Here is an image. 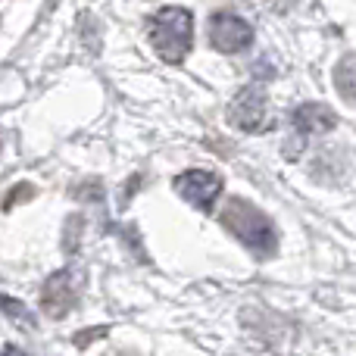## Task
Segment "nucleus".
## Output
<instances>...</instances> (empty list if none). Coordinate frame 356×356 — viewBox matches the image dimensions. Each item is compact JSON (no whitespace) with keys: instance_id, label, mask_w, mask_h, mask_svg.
<instances>
[{"instance_id":"nucleus-12","label":"nucleus","mask_w":356,"mask_h":356,"mask_svg":"<svg viewBox=\"0 0 356 356\" xmlns=\"http://www.w3.org/2000/svg\"><path fill=\"white\" fill-rule=\"evenodd\" d=\"M106 332H110V328H91V332H79V334H75V344H79V347H88L94 338H104Z\"/></svg>"},{"instance_id":"nucleus-6","label":"nucleus","mask_w":356,"mask_h":356,"mask_svg":"<svg viewBox=\"0 0 356 356\" xmlns=\"http://www.w3.org/2000/svg\"><path fill=\"white\" fill-rule=\"evenodd\" d=\"M75 303H79V284H75L72 272H69V269L54 272V275L44 282V288H41V309H44V316L63 319V316H66Z\"/></svg>"},{"instance_id":"nucleus-7","label":"nucleus","mask_w":356,"mask_h":356,"mask_svg":"<svg viewBox=\"0 0 356 356\" xmlns=\"http://www.w3.org/2000/svg\"><path fill=\"white\" fill-rule=\"evenodd\" d=\"M294 129L300 138H313V135H328L332 129H338V116L332 106L325 104H303L294 110Z\"/></svg>"},{"instance_id":"nucleus-8","label":"nucleus","mask_w":356,"mask_h":356,"mask_svg":"<svg viewBox=\"0 0 356 356\" xmlns=\"http://www.w3.org/2000/svg\"><path fill=\"white\" fill-rule=\"evenodd\" d=\"M0 309H3L6 316H10L16 325H22V328H35V316H31V309L25 307L22 300H13V297H6V294H0Z\"/></svg>"},{"instance_id":"nucleus-1","label":"nucleus","mask_w":356,"mask_h":356,"mask_svg":"<svg viewBox=\"0 0 356 356\" xmlns=\"http://www.w3.org/2000/svg\"><path fill=\"white\" fill-rule=\"evenodd\" d=\"M222 225L257 257H272L278 250V232L272 225V219L259 207H253L250 200L232 197L222 209Z\"/></svg>"},{"instance_id":"nucleus-2","label":"nucleus","mask_w":356,"mask_h":356,"mask_svg":"<svg viewBox=\"0 0 356 356\" xmlns=\"http://www.w3.org/2000/svg\"><path fill=\"white\" fill-rule=\"evenodd\" d=\"M147 38L166 63H181L194 41V16L184 6H163L147 19Z\"/></svg>"},{"instance_id":"nucleus-9","label":"nucleus","mask_w":356,"mask_h":356,"mask_svg":"<svg viewBox=\"0 0 356 356\" xmlns=\"http://www.w3.org/2000/svg\"><path fill=\"white\" fill-rule=\"evenodd\" d=\"M334 85L341 88L344 100H353V56L350 54H347L344 60H341V66L334 69Z\"/></svg>"},{"instance_id":"nucleus-5","label":"nucleus","mask_w":356,"mask_h":356,"mask_svg":"<svg viewBox=\"0 0 356 356\" xmlns=\"http://www.w3.org/2000/svg\"><path fill=\"white\" fill-rule=\"evenodd\" d=\"M228 122L238 131H247V135H257V131H266L272 125L269 119V104H266V94L259 88H244L238 97L228 106Z\"/></svg>"},{"instance_id":"nucleus-4","label":"nucleus","mask_w":356,"mask_h":356,"mask_svg":"<svg viewBox=\"0 0 356 356\" xmlns=\"http://www.w3.org/2000/svg\"><path fill=\"white\" fill-rule=\"evenodd\" d=\"M209 44L219 54H244L253 44V29L238 13H228V10L213 13L209 16Z\"/></svg>"},{"instance_id":"nucleus-10","label":"nucleus","mask_w":356,"mask_h":356,"mask_svg":"<svg viewBox=\"0 0 356 356\" xmlns=\"http://www.w3.org/2000/svg\"><path fill=\"white\" fill-rule=\"evenodd\" d=\"M81 225H85V219H81V216H72V219L66 222V232H63V241H66V253H75V250H79Z\"/></svg>"},{"instance_id":"nucleus-13","label":"nucleus","mask_w":356,"mask_h":356,"mask_svg":"<svg viewBox=\"0 0 356 356\" xmlns=\"http://www.w3.org/2000/svg\"><path fill=\"white\" fill-rule=\"evenodd\" d=\"M0 356H25L22 350H19V347H13V344H6L3 350H0Z\"/></svg>"},{"instance_id":"nucleus-3","label":"nucleus","mask_w":356,"mask_h":356,"mask_svg":"<svg viewBox=\"0 0 356 356\" xmlns=\"http://www.w3.org/2000/svg\"><path fill=\"white\" fill-rule=\"evenodd\" d=\"M172 188L178 191L184 203H191L200 213H213L216 200L222 194V178L216 172H207V169H188V172H178Z\"/></svg>"},{"instance_id":"nucleus-11","label":"nucleus","mask_w":356,"mask_h":356,"mask_svg":"<svg viewBox=\"0 0 356 356\" xmlns=\"http://www.w3.org/2000/svg\"><path fill=\"white\" fill-rule=\"evenodd\" d=\"M16 194H6V200H3V209H10V207H16L19 200H29V197H35V188L31 184H16Z\"/></svg>"}]
</instances>
